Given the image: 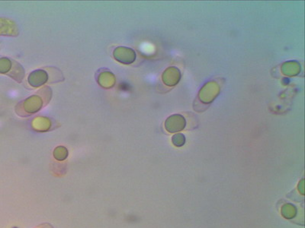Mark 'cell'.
Listing matches in <instances>:
<instances>
[{
  "label": "cell",
  "mask_w": 305,
  "mask_h": 228,
  "mask_svg": "<svg viewBox=\"0 0 305 228\" xmlns=\"http://www.w3.org/2000/svg\"><path fill=\"white\" fill-rule=\"evenodd\" d=\"M0 73L9 75L19 83L25 76L23 67L18 62L6 57L0 58Z\"/></svg>",
  "instance_id": "obj_1"
},
{
  "label": "cell",
  "mask_w": 305,
  "mask_h": 228,
  "mask_svg": "<svg viewBox=\"0 0 305 228\" xmlns=\"http://www.w3.org/2000/svg\"><path fill=\"white\" fill-rule=\"evenodd\" d=\"M113 55L116 61L124 64H127L125 57H127V60H128L129 63L134 62L135 60V52L131 49H128V48L117 47L114 51Z\"/></svg>",
  "instance_id": "obj_2"
},
{
  "label": "cell",
  "mask_w": 305,
  "mask_h": 228,
  "mask_svg": "<svg viewBox=\"0 0 305 228\" xmlns=\"http://www.w3.org/2000/svg\"><path fill=\"white\" fill-rule=\"evenodd\" d=\"M48 80V73L42 69H37L31 73L28 81L32 87L37 88L46 83Z\"/></svg>",
  "instance_id": "obj_3"
},
{
  "label": "cell",
  "mask_w": 305,
  "mask_h": 228,
  "mask_svg": "<svg viewBox=\"0 0 305 228\" xmlns=\"http://www.w3.org/2000/svg\"><path fill=\"white\" fill-rule=\"evenodd\" d=\"M43 101H41L39 96H37V94L25 100L24 104H25V110H26L28 115H30L32 113H35L36 112L41 109L43 106Z\"/></svg>",
  "instance_id": "obj_4"
}]
</instances>
